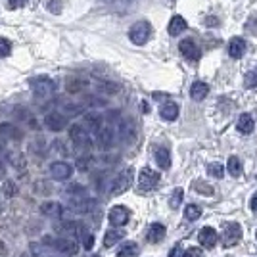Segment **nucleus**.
I'll return each mask as SVG.
<instances>
[{
	"label": "nucleus",
	"mask_w": 257,
	"mask_h": 257,
	"mask_svg": "<svg viewBox=\"0 0 257 257\" xmlns=\"http://www.w3.org/2000/svg\"><path fill=\"white\" fill-rule=\"evenodd\" d=\"M43 244L44 246H48L50 249H54V251H58V253L67 255V257L75 255L77 251H79L77 242L69 240V238H64V236H44Z\"/></svg>",
	"instance_id": "nucleus-1"
},
{
	"label": "nucleus",
	"mask_w": 257,
	"mask_h": 257,
	"mask_svg": "<svg viewBox=\"0 0 257 257\" xmlns=\"http://www.w3.org/2000/svg\"><path fill=\"white\" fill-rule=\"evenodd\" d=\"M29 86H31L33 94L37 98H50L56 92V83H54L50 77H33L29 81Z\"/></svg>",
	"instance_id": "nucleus-2"
},
{
	"label": "nucleus",
	"mask_w": 257,
	"mask_h": 257,
	"mask_svg": "<svg viewBox=\"0 0 257 257\" xmlns=\"http://www.w3.org/2000/svg\"><path fill=\"white\" fill-rule=\"evenodd\" d=\"M152 37V25L146 20H142V22H137L131 25V29H128V39L133 41L135 44H146L150 41Z\"/></svg>",
	"instance_id": "nucleus-3"
},
{
	"label": "nucleus",
	"mask_w": 257,
	"mask_h": 257,
	"mask_svg": "<svg viewBox=\"0 0 257 257\" xmlns=\"http://www.w3.org/2000/svg\"><path fill=\"white\" fill-rule=\"evenodd\" d=\"M160 184V173L150 169V167H144L139 175V190L140 192H152L156 186Z\"/></svg>",
	"instance_id": "nucleus-4"
},
{
	"label": "nucleus",
	"mask_w": 257,
	"mask_h": 257,
	"mask_svg": "<svg viewBox=\"0 0 257 257\" xmlns=\"http://www.w3.org/2000/svg\"><path fill=\"white\" fill-rule=\"evenodd\" d=\"M133 177H135V171L128 167L125 171H121L115 177V181L111 184V194L113 196H121L123 192H127L128 188H131V184H133Z\"/></svg>",
	"instance_id": "nucleus-5"
},
{
	"label": "nucleus",
	"mask_w": 257,
	"mask_h": 257,
	"mask_svg": "<svg viewBox=\"0 0 257 257\" xmlns=\"http://www.w3.org/2000/svg\"><path fill=\"white\" fill-rule=\"evenodd\" d=\"M54 228L62 236H75V238H81L86 232L85 225L79 223V221H64V223H58Z\"/></svg>",
	"instance_id": "nucleus-6"
},
{
	"label": "nucleus",
	"mask_w": 257,
	"mask_h": 257,
	"mask_svg": "<svg viewBox=\"0 0 257 257\" xmlns=\"http://www.w3.org/2000/svg\"><path fill=\"white\" fill-rule=\"evenodd\" d=\"M69 139L71 142L79 146V148H86V146H90V133L86 131L83 125H71L69 127Z\"/></svg>",
	"instance_id": "nucleus-7"
},
{
	"label": "nucleus",
	"mask_w": 257,
	"mask_h": 257,
	"mask_svg": "<svg viewBox=\"0 0 257 257\" xmlns=\"http://www.w3.org/2000/svg\"><path fill=\"white\" fill-rule=\"evenodd\" d=\"M242 240V226L238 223H226L225 232H223V246L232 247Z\"/></svg>",
	"instance_id": "nucleus-8"
},
{
	"label": "nucleus",
	"mask_w": 257,
	"mask_h": 257,
	"mask_svg": "<svg viewBox=\"0 0 257 257\" xmlns=\"http://www.w3.org/2000/svg\"><path fill=\"white\" fill-rule=\"evenodd\" d=\"M73 175V167L67 161H54L50 165V177L54 181H67Z\"/></svg>",
	"instance_id": "nucleus-9"
},
{
	"label": "nucleus",
	"mask_w": 257,
	"mask_h": 257,
	"mask_svg": "<svg viewBox=\"0 0 257 257\" xmlns=\"http://www.w3.org/2000/svg\"><path fill=\"white\" fill-rule=\"evenodd\" d=\"M107 219H109L111 226H125L128 223V219H131V213H128V209L125 205H115V207L109 209Z\"/></svg>",
	"instance_id": "nucleus-10"
},
{
	"label": "nucleus",
	"mask_w": 257,
	"mask_h": 257,
	"mask_svg": "<svg viewBox=\"0 0 257 257\" xmlns=\"http://www.w3.org/2000/svg\"><path fill=\"white\" fill-rule=\"evenodd\" d=\"M179 50H181V54L186 58V60H190V62H198L200 60V56H202V52H200V46H196V43L194 41H190V39H184V41H181V44H179Z\"/></svg>",
	"instance_id": "nucleus-11"
},
{
	"label": "nucleus",
	"mask_w": 257,
	"mask_h": 257,
	"mask_svg": "<svg viewBox=\"0 0 257 257\" xmlns=\"http://www.w3.org/2000/svg\"><path fill=\"white\" fill-rule=\"evenodd\" d=\"M44 125L50 131H54V133H60V131H64L67 127V117L62 115L60 111H52V113H48L44 117Z\"/></svg>",
	"instance_id": "nucleus-12"
},
{
	"label": "nucleus",
	"mask_w": 257,
	"mask_h": 257,
	"mask_svg": "<svg viewBox=\"0 0 257 257\" xmlns=\"http://www.w3.org/2000/svg\"><path fill=\"white\" fill-rule=\"evenodd\" d=\"M217 240H219V234H217V230H215L213 226H204V228L198 232V242L204 247H207V249L215 247Z\"/></svg>",
	"instance_id": "nucleus-13"
},
{
	"label": "nucleus",
	"mask_w": 257,
	"mask_h": 257,
	"mask_svg": "<svg viewBox=\"0 0 257 257\" xmlns=\"http://www.w3.org/2000/svg\"><path fill=\"white\" fill-rule=\"evenodd\" d=\"M29 251H31L33 257H67V255L58 253V251H54V249H50L48 246H44L43 242H33L31 246H29Z\"/></svg>",
	"instance_id": "nucleus-14"
},
{
	"label": "nucleus",
	"mask_w": 257,
	"mask_h": 257,
	"mask_svg": "<svg viewBox=\"0 0 257 257\" xmlns=\"http://www.w3.org/2000/svg\"><path fill=\"white\" fill-rule=\"evenodd\" d=\"M41 213L50 219H60L64 215V205L58 202H43L41 204Z\"/></svg>",
	"instance_id": "nucleus-15"
},
{
	"label": "nucleus",
	"mask_w": 257,
	"mask_h": 257,
	"mask_svg": "<svg viewBox=\"0 0 257 257\" xmlns=\"http://www.w3.org/2000/svg\"><path fill=\"white\" fill-rule=\"evenodd\" d=\"M0 139L4 140H22L23 133L12 123H0Z\"/></svg>",
	"instance_id": "nucleus-16"
},
{
	"label": "nucleus",
	"mask_w": 257,
	"mask_h": 257,
	"mask_svg": "<svg viewBox=\"0 0 257 257\" xmlns=\"http://www.w3.org/2000/svg\"><path fill=\"white\" fill-rule=\"evenodd\" d=\"M228 54H230V58L240 60V58L246 54V41H244L242 37L230 39V43H228Z\"/></svg>",
	"instance_id": "nucleus-17"
},
{
	"label": "nucleus",
	"mask_w": 257,
	"mask_h": 257,
	"mask_svg": "<svg viewBox=\"0 0 257 257\" xmlns=\"http://www.w3.org/2000/svg\"><path fill=\"white\" fill-rule=\"evenodd\" d=\"M165 234H167V230H165V226L161 225V223H152L148 232H146V238L152 244H160L161 240L165 238Z\"/></svg>",
	"instance_id": "nucleus-18"
},
{
	"label": "nucleus",
	"mask_w": 257,
	"mask_h": 257,
	"mask_svg": "<svg viewBox=\"0 0 257 257\" xmlns=\"http://www.w3.org/2000/svg\"><path fill=\"white\" fill-rule=\"evenodd\" d=\"M94 135H96L98 144H100L102 148H109V146L113 144V128L111 127H100Z\"/></svg>",
	"instance_id": "nucleus-19"
},
{
	"label": "nucleus",
	"mask_w": 257,
	"mask_h": 257,
	"mask_svg": "<svg viewBox=\"0 0 257 257\" xmlns=\"http://www.w3.org/2000/svg\"><path fill=\"white\" fill-rule=\"evenodd\" d=\"M8 160H10L12 167H14L16 171L20 173V177H23V175L27 173V160L23 158L22 154H18V152H12V154H8Z\"/></svg>",
	"instance_id": "nucleus-20"
},
{
	"label": "nucleus",
	"mask_w": 257,
	"mask_h": 257,
	"mask_svg": "<svg viewBox=\"0 0 257 257\" xmlns=\"http://www.w3.org/2000/svg\"><path fill=\"white\" fill-rule=\"evenodd\" d=\"M186 27H188V23H186V20H184L182 16H173L167 31H169L171 37H177V35H181L182 31H186Z\"/></svg>",
	"instance_id": "nucleus-21"
},
{
	"label": "nucleus",
	"mask_w": 257,
	"mask_h": 257,
	"mask_svg": "<svg viewBox=\"0 0 257 257\" xmlns=\"http://www.w3.org/2000/svg\"><path fill=\"white\" fill-rule=\"evenodd\" d=\"M156 163L160 165V169H169L171 167V152L165 146H160L156 150Z\"/></svg>",
	"instance_id": "nucleus-22"
},
{
	"label": "nucleus",
	"mask_w": 257,
	"mask_h": 257,
	"mask_svg": "<svg viewBox=\"0 0 257 257\" xmlns=\"http://www.w3.org/2000/svg\"><path fill=\"white\" fill-rule=\"evenodd\" d=\"M253 117L249 115V113H242L240 117H238V121H236V128L242 133V135H249L251 131H253Z\"/></svg>",
	"instance_id": "nucleus-23"
},
{
	"label": "nucleus",
	"mask_w": 257,
	"mask_h": 257,
	"mask_svg": "<svg viewBox=\"0 0 257 257\" xmlns=\"http://www.w3.org/2000/svg\"><path fill=\"white\" fill-rule=\"evenodd\" d=\"M123 236H125V232H123L119 226H113V228H109V230L106 232V236H104V246H106V247L115 246L119 240H123Z\"/></svg>",
	"instance_id": "nucleus-24"
},
{
	"label": "nucleus",
	"mask_w": 257,
	"mask_h": 257,
	"mask_svg": "<svg viewBox=\"0 0 257 257\" xmlns=\"http://www.w3.org/2000/svg\"><path fill=\"white\" fill-rule=\"evenodd\" d=\"M96 202L94 200H88V198H83V200H77V202H71V209L75 213H90L94 209Z\"/></svg>",
	"instance_id": "nucleus-25"
},
{
	"label": "nucleus",
	"mask_w": 257,
	"mask_h": 257,
	"mask_svg": "<svg viewBox=\"0 0 257 257\" xmlns=\"http://www.w3.org/2000/svg\"><path fill=\"white\" fill-rule=\"evenodd\" d=\"M160 115L165 119V121H175V119L179 117V106H177L175 102H167V104L161 106Z\"/></svg>",
	"instance_id": "nucleus-26"
},
{
	"label": "nucleus",
	"mask_w": 257,
	"mask_h": 257,
	"mask_svg": "<svg viewBox=\"0 0 257 257\" xmlns=\"http://www.w3.org/2000/svg\"><path fill=\"white\" fill-rule=\"evenodd\" d=\"M207 92H209V86L205 85V83H202V81H196V83H192V86H190V96H192L196 102L204 100V98L207 96Z\"/></svg>",
	"instance_id": "nucleus-27"
},
{
	"label": "nucleus",
	"mask_w": 257,
	"mask_h": 257,
	"mask_svg": "<svg viewBox=\"0 0 257 257\" xmlns=\"http://www.w3.org/2000/svg\"><path fill=\"white\" fill-rule=\"evenodd\" d=\"M140 253V247L137 242H125L123 246L119 247L117 257H139Z\"/></svg>",
	"instance_id": "nucleus-28"
},
{
	"label": "nucleus",
	"mask_w": 257,
	"mask_h": 257,
	"mask_svg": "<svg viewBox=\"0 0 257 257\" xmlns=\"http://www.w3.org/2000/svg\"><path fill=\"white\" fill-rule=\"evenodd\" d=\"M83 127L86 131H92V133H96L98 128L102 127V117L98 115V113H86L85 115V125Z\"/></svg>",
	"instance_id": "nucleus-29"
},
{
	"label": "nucleus",
	"mask_w": 257,
	"mask_h": 257,
	"mask_svg": "<svg viewBox=\"0 0 257 257\" xmlns=\"http://www.w3.org/2000/svg\"><path fill=\"white\" fill-rule=\"evenodd\" d=\"M65 194H67V198H69L71 202H77V200L86 198L85 186H81V184H71V186L65 190Z\"/></svg>",
	"instance_id": "nucleus-30"
},
{
	"label": "nucleus",
	"mask_w": 257,
	"mask_h": 257,
	"mask_svg": "<svg viewBox=\"0 0 257 257\" xmlns=\"http://www.w3.org/2000/svg\"><path fill=\"white\" fill-rule=\"evenodd\" d=\"M226 169H228V173H230L232 177H240V175H242V161H240V158L230 156L228 161H226Z\"/></svg>",
	"instance_id": "nucleus-31"
},
{
	"label": "nucleus",
	"mask_w": 257,
	"mask_h": 257,
	"mask_svg": "<svg viewBox=\"0 0 257 257\" xmlns=\"http://www.w3.org/2000/svg\"><path fill=\"white\" fill-rule=\"evenodd\" d=\"M200 215H202V207L196 204H190L184 207V217L188 219V221H196V219H200Z\"/></svg>",
	"instance_id": "nucleus-32"
},
{
	"label": "nucleus",
	"mask_w": 257,
	"mask_h": 257,
	"mask_svg": "<svg viewBox=\"0 0 257 257\" xmlns=\"http://www.w3.org/2000/svg\"><path fill=\"white\" fill-rule=\"evenodd\" d=\"M207 173L215 177V179H223V173H225V167L219 163V161H213V163H209L207 165Z\"/></svg>",
	"instance_id": "nucleus-33"
},
{
	"label": "nucleus",
	"mask_w": 257,
	"mask_h": 257,
	"mask_svg": "<svg viewBox=\"0 0 257 257\" xmlns=\"http://www.w3.org/2000/svg\"><path fill=\"white\" fill-rule=\"evenodd\" d=\"M194 188H196V192L198 194H202V196H213V188L209 186V184H205V182L202 181H196L192 184Z\"/></svg>",
	"instance_id": "nucleus-34"
},
{
	"label": "nucleus",
	"mask_w": 257,
	"mask_h": 257,
	"mask_svg": "<svg viewBox=\"0 0 257 257\" xmlns=\"http://www.w3.org/2000/svg\"><path fill=\"white\" fill-rule=\"evenodd\" d=\"M182 196H184V190L182 188H175V192L171 194V198H169V205H171L173 209H177L182 202Z\"/></svg>",
	"instance_id": "nucleus-35"
},
{
	"label": "nucleus",
	"mask_w": 257,
	"mask_h": 257,
	"mask_svg": "<svg viewBox=\"0 0 257 257\" xmlns=\"http://www.w3.org/2000/svg\"><path fill=\"white\" fill-rule=\"evenodd\" d=\"M12 54V43L8 39H0V58H8Z\"/></svg>",
	"instance_id": "nucleus-36"
},
{
	"label": "nucleus",
	"mask_w": 257,
	"mask_h": 257,
	"mask_svg": "<svg viewBox=\"0 0 257 257\" xmlns=\"http://www.w3.org/2000/svg\"><path fill=\"white\" fill-rule=\"evenodd\" d=\"M4 196H8V198H14V196H18V188H16V184L12 181H6L4 182Z\"/></svg>",
	"instance_id": "nucleus-37"
},
{
	"label": "nucleus",
	"mask_w": 257,
	"mask_h": 257,
	"mask_svg": "<svg viewBox=\"0 0 257 257\" xmlns=\"http://www.w3.org/2000/svg\"><path fill=\"white\" fill-rule=\"evenodd\" d=\"M46 8L52 12V14H62V0H48L46 2Z\"/></svg>",
	"instance_id": "nucleus-38"
},
{
	"label": "nucleus",
	"mask_w": 257,
	"mask_h": 257,
	"mask_svg": "<svg viewBox=\"0 0 257 257\" xmlns=\"http://www.w3.org/2000/svg\"><path fill=\"white\" fill-rule=\"evenodd\" d=\"M244 85H246V88H253V86H257V71H249V73H247Z\"/></svg>",
	"instance_id": "nucleus-39"
},
{
	"label": "nucleus",
	"mask_w": 257,
	"mask_h": 257,
	"mask_svg": "<svg viewBox=\"0 0 257 257\" xmlns=\"http://www.w3.org/2000/svg\"><path fill=\"white\" fill-rule=\"evenodd\" d=\"M181 257H205V255L200 247H188L186 251H182Z\"/></svg>",
	"instance_id": "nucleus-40"
},
{
	"label": "nucleus",
	"mask_w": 257,
	"mask_h": 257,
	"mask_svg": "<svg viewBox=\"0 0 257 257\" xmlns=\"http://www.w3.org/2000/svg\"><path fill=\"white\" fill-rule=\"evenodd\" d=\"M83 86H85V83H81V81H69V83H67V90L75 94V92H79Z\"/></svg>",
	"instance_id": "nucleus-41"
},
{
	"label": "nucleus",
	"mask_w": 257,
	"mask_h": 257,
	"mask_svg": "<svg viewBox=\"0 0 257 257\" xmlns=\"http://www.w3.org/2000/svg\"><path fill=\"white\" fill-rule=\"evenodd\" d=\"M27 4V0H8V8L10 10H18V8H22Z\"/></svg>",
	"instance_id": "nucleus-42"
},
{
	"label": "nucleus",
	"mask_w": 257,
	"mask_h": 257,
	"mask_svg": "<svg viewBox=\"0 0 257 257\" xmlns=\"http://www.w3.org/2000/svg\"><path fill=\"white\" fill-rule=\"evenodd\" d=\"M81 240H85V247H86V249H90V247L94 246V236L88 234V232H85V234L81 236Z\"/></svg>",
	"instance_id": "nucleus-43"
},
{
	"label": "nucleus",
	"mask_w": 257,
	"mask_h": 257,
	"mask_svg": "<svg viewBox=\"0 0 257 257\" xmlns=\"http://www.w3.org/2000/svg\"><path fill=\"white\" fill-rule=\"evenodd\" d=\"M181 251H182V244L179 242V244H175V246L171 247V251H169V257H181Z\"/></svg>",
	"instance_id": "nucleus-44"
},
{
	"label": "nucleus",
	"mask_w": 257,
	"mask_h": 257,
	"mask_svg": "<svg viewBox=\"0 0 257 257\" xmlns=\"http://www.w3.org/2000/svg\"><path fill=\"white\" fill-rule=\"evenodd\" d=\"M249 207H251L253 211H257V192L253 194V198H251V202H249Z\"/></svg>",
	"instance_id": "nucleus-45"
},
{
	"label": "nucleus",
	"mask_w": 257,
	"mask_h": 257,
	"mask_svg": "<svg viewBox=\"0 0 257 257\" xmlns=\"http://www.w3.org/2000/svg\"><path fill=\"white\" fill-rule=\"evenodd\" d=\"M2 175H4V167H2V165H0V177H2Z\"/></svg>",
	"instance_id": "nucleus-46"
},
{
	"label": "nucleus",
	"mask_w": 257,
	"mask_h": 257,
	"mask_svg": "<svg viewBox=\"0 0 257 257\" xmlns=\"http://www.w3.org/2000/svg\"><path fill=\"white\" fill-rule=\"evenodd\" d=\"M0 154H2V142H0Z\"/></svg>",
	"instance_id": "nucleus-47"
},
{
	"label": "nucleus",
	"mask_w": 257,
	"mask_h": 257,
	"mask_svg": "<svg viewBox=\"0 0 257 257\" xmlns=\"http://www.w3.org/2000/svg\"><path fill=\"white\" fill-rule=\"evenodd\" d=\"M123 2H133V0H123Z\"/></svg>",
	"instance_id": "nucleus-48"
},
{
	"label": "nucleus",
	"mask_w": 257,
	"mask_h": 257,
	"mask_svg": "<svg viewBox=\"0 0 257 257\" xmlns=\"http://www.w3.org/2000/svg\"><path fill=\"white\" fill-rule=\"evenodd\" d=\"M255 236H257V232H255Z\"/></svg>",
	"instance_id": "nucleus-49"
}]
</instances>
